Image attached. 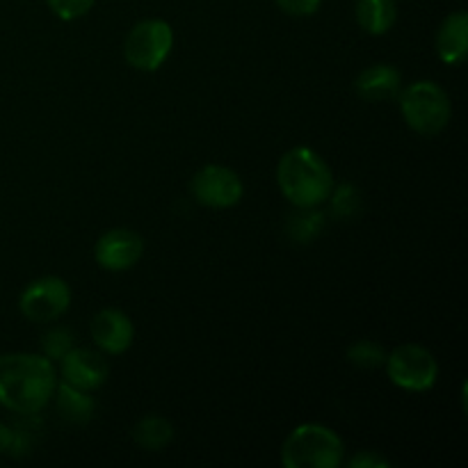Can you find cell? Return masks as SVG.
Wrapping results in <instances>:
<instances>
[{
	"label": "cell",
	"mask_w": 468,
	"mask_h": 468,
	"mask_svg": "<svg viewBox=\"0 0 468 468\" xmlns=\"http://www.w3.org/2000/svg\"><path fill=\"white\" fill-rule=\"evenodd\" d=\"M94 3L96 0H48V7L62 21H76V18L85 16Z\"/></svg>",
	"instance_id": "cell-21"
},
{
	"label": "cell",
	"mask_w": 468,
	"mask_h": 468,
	"mask_svg": "<svg viewBox=\"0 0 468 468\" xmlns=\"http://www.w3.org/2000/svg\"><path fill=\"white\" fill-rule=\"evenodd\" d=\"M396 18V0H356V21L368 35H387Z\"/></svg>",
	"instance_id": "cell-15"
},
{
	"label": "cell",
	"mask_w": 468,
	"mask_h": 468,
	"mask_svg": "<svg viewBox=\"0 0 468 468\" xmlns=\"http://www.w3.org/2000/svg\"><path fill=\"white\" fill-rule=\"evenodd\" d=\"M384 364H387L388 379L405 391H428L437 384V359L432 356V352L414 346V343L396 347Z\"/></svg>",
	"instance_id": "cell-6"
},
{
	"label": "cell",
	"mask_w": 468,
	"mask_h": 468,
	"mask_svg": "<svg viewBox=\"0 0 468 468\" xmlns=\"http://www.w3.org/2000/svg\"><path fill=\"white\" fill-rule=\"evenodd\" d=\"M277 183L282 195L297 208H315L324 204L334 190L329 165L306 146L283 154L277 167Z\"/></svg>",
	"instance_id": "cell-2"
},
{
	"label": "cell",
	"mask_w": 468,
	"mask_h": 468,
	"mask_svg": "<svg viewBox=\"0 0 468 468\" xmlns=\"http://www.w3.org/2000/svg\"><path fill=\"white\" fill-rule=\"evenodd\" d=\"M324 227V218L314 208H300L297 213H292L288 218V236L292 238L295 242H309L323 231Z\"/></svg>",
	"instance_id": "cell-17"
},
{
	"label": "cell",
	"mask_w": 468,
	"mask_h": 468,
	"mask_svg": "<svg viewBox=\"0 0 468 468\" xmlns=\"http://www.w3.org/2000/svg\"><path fill=\"white\" fill-rule=\"evenodd\" d=\"M71 306V288L59 277H41L27 283L18 309L32 323H53Z\"/></svg>",
	"instance_id": "cell-7"
},
{
	"label": "cell",
	"mask_w": 468,
	"mask_h": 468,
	"mask_svg": "<svg viewBox=\"0 0 468 468\" xmlns=\"http://www.w3.org/2000/svg\"><path fill=\"white\" fill-rule=\"evenodd\" d=\"M347 359H350L352 366L356 368H378L387 361V352L373 341H359L347 350Z\"/></svg>",
	"instance_id": "cell-19"
},
{
	"label": "cell",
	"mask_w": 468,
	"mask_h": 468,
	"mask_svg": "<svg viewBox=\"0 0 468 468\" xmlns=\"http://www.w3.org/2000/svg\"><path fill=\"white\" fill-rule=\"evenodd\" d=\"M41 346H44V356H48L50 361H59L71 347H76V336H73L71 329L55 327L46 334Z\"/></svg>",
	"instance_id": "cell-20"
},
{
	"label": "cell",
	"mask_w": 468,
	"mask_h": 468,
	"mask_svg": "<svg viewBox=\"0 0 468 468\" xmlns=\"http://www.w3.org/2000/svg\"><path fill=\"white\" fill-rule=\"evenodd\" d=\"M144 254V240L131 229H112L103 233L94 247L96 263L110 272L131 270Z\"/></svg>",
	"instance_id": "cell-9"
},
{
	"label": "cell",
	"mask_w": 468,
	"mask_h": 468,
	"mask_svg": "<svg viewBox=\"0 0 468 468\" xmlns=\"http://www.w3.org/2000/svg\"><path fill=\"white\" fill-rule=\"evenodd\" d=\"M350 466L352 468H388V462L382 460L379 455H375V452L364 451L361 455L352 457Z\"/></svg>",
	"instance_id": "cell-23"
},
{
	"label": "cell",
	"mask_w": 468,
	"mask_h": 468,
	"mask_svg": "<svg viewBox=\"0 0 468 468\" xmlns=\"http://www.w3.org/2000/svg\"><path fill=\"white\" fill-rule=\"evenodd\" d=\"M468 50V14L455 12L443 18L437 32V53L446 64H462Z\"/></svg>",
	"instance_id": "cell-13"
},
{
	"label": "cell",
	"mask_w": 468,
	"mask_h": 468,
	"mask_svg": "<svg viewBox=\"0 0 468 468\" xmlns=\"http://www.w3.org/2000/svg\"><path fill=\"white\" fill-rule=\"evenodd\" d=\"M341 462V437L318 423H306L292 430L282 448V464L286 468H336Z\"/></svg>",
	"instance_id": "cell-3"
},
{
	"label": "cell",
	"mask_w": 468,
	"mask_h": 468,
	"mask_svg": "<svg viewBox=\"0 0 468 468\" xmlns=\"http://www.w3.org/2000/svg\"><path fill=\"white\" fill-rule=\"evenodd\" d=\"M174 46V32L167 21L160 18H146L133 26L128 32L126 44H123V53L131 67L140 69V71H158L169 58Z\"/></svg>",
	"instance_id": "cell-5"
},
{
	"label": "cell",
	"mask_w": 468,
	"mask_h": 468,
	"mask_svg": "<svg viewBox=\"0 0 468 468\" xmlns=\"http://www.w3.org/2000/svg\"><path fill=\"white\" fill-rule=\"evenodd\" d=\"M355 87L361 99L378 103V101H387L400 94L402 76L391 64H373L359 73Z\"/></svg>",
	"instance_id": "cell-12"
},
{
	"label": "cell",
	"mask_w": 468,
	"mask_h": 468,
	"mask_svg": "<svg viewBox=\"0 0 468 468\" xmlns=\"http://www.w3.org/2000/svg\"><path fill=\"white\" fill-rule=\"evenodd\" d=\"M133 439L144 451H163L174 439V428L163 416H146L133 430Z\"/></svg>",
	"instance_id": "cell-16"
},
{
	"label": "cell",
	"mask_w": 468,
	"mask_h": 468,
	"mask_svg": "<svg viewBox=\"0 0 468 468\" xmlns=\"http://www.w3.org/2000/svg\"><path fill=\"white\" fill-rule=\"evenodd\" d=\"M55 405L58 411L62 414V419H67L69 423H90L91 416L96 411L94 398L90 396V391H80V388L71 387V384L62 382L55 387Z\"/></svg>",
	"instance_id": "cell-14"
},
{
	"label": "cell",
	"mask_w": 468,
	"mask_h": 468,
	"mask_svg": "<svg viewBox=\"0 0 468 468\" xmlns=\"http://www.w3.org/2000/svg\"><path fill=\"white\" fill-rule=\"evenodd\" d=\"M59 361L64 382L80 391H96L108 378V364L103 356L87 347H71Z\"/></svg>",
	"instance_id": "cell-10"
},
{
	"label": "cell",
	"mask_w": 468,
	"mask_h": 468,
	"mask_svg": "<svg viewBox=\"0 0 468 468\" xmlns=\"http://www.w3.org/2000/svg\"><path fill=\"white\" fill-rule=\"evenodd\" d=\"M192 195L208 208H231L242 199V181L233 169L222 165H206L190 183Z\"/></svg>",
	"instance_id": "cell-8"
},
{
	"label": "cell",
	"mask_w": 468,
	"mask_h": 468,
	"mask_svg": "<svg viewBox=\"0 0 468 468\" xmlns=\"http://www.w3.org/2000/svg\"><path fill=\"white\" fill-rule=\"evenodd\" d=\"M279 5V9L291 16H314L320 9L323 0H274Z\"/></svg>",
	"instance_id": "cell-22"
},
{
	"label": "cell",
	"mask_w": 468,
	"mask_h": 468,
	"mask_svg": "<svg viewBox=\"0 0 468 468\" xmlns=\"http://www.w3.org/2000/svg\"><path fill=\"white\" fill-rule=\"evenodd\" d=\"M400 110L407 126L420 135H437L451 122V99L432 80H419L400 94Z\"/></svg>",
	"instance_id": "cell-4"
},
{
	"label": "cell",
	"mask_w": 468,
	"mask_h": 468,
	"mask_svg": "<svg viewBox=\"0 0 468 468\" xmlns=\"http://www.w3.org/2000/svg\"><path fill=\"white\" fill-rule=\"evenodd\" d=\"M329 199H332L334 218L338 219H350L361 210L359 190L355 186H350V183H343L341 187L332 190Z\"/></svg>",
	"instance_id": "cell-18"
},
{
	"label": "cell",
	"mask_w": 468,
	"mask_h": 468,
	"mask_svg": "<svg viewBox=\"0 0 468 468\" xmlns=\"http://www.w3.org/2000/svg\"><path fill=\"white\" fill-rule=\"evenodd\" d=\"M135 329L131 318L119 309H103L91 320V338L108 355H122L131 347Z\"/></svg>",
	"instance_id": "cell-11"
},
{
	"label": "cell",
	"mask_w": 468,
	"mask_h": 468,
	"mask_svg": "<svg viewBox=\"0 0 468 468\" xmlns=\"http://www.w3.org/2000/svg\"><path fill=\"white\" fill-rule=\"evenodd\" d=\"M58 378L44 355H0V407L16 414L32 416L53 398Z\"/></svg>",
	"instance_id": "cell-1"
}]
</instances>
